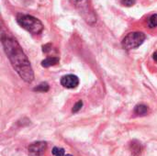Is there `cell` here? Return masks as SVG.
Wrapping results in <instances>:
<instances>
[{
  "instance_id": "obj_10",
  "label": "cell",
  "mask_w": 157,
  "mask_h": 156,
  "mask_svg": "<svg viewBox=\"0 0 157 156\" xmlns=\"http://www.w3.org/2000/svg\"><path fill=\"white\" fill-rule=\"evenodd\" d=\"M33 90L37 92H47L49 90V85L47 83H41L39 86H37Z\"/></svg>"
},
{
  "instance_id": "obj_5",
  "label": "cell",
  "mask_w": 157,
  "mask_h": 156,
  "mask_svg": "<svg viewBox=\"0 0 157 156\" xmlns=\"http://www.w3.org/2000/svg\"><path fill=\"white\" fill-rule=\"evenodd\" d=\"M47 149V143L45 142H36L31 143L29 148V156H42Z\"/></svg>"
},
{
  "instance_id": "obj_12",
  "label": "cell",
  "mask_w": 157,
  "mask_h": 156,
  "mask_svg": "<svg viewBox=\"0 0 157 156\" xmlns=\"http://www.w3.org/2000/svg\"><path fill=\"white\" fill-rule=\"evenodd\" d=\"M52 154H53V156H64L65 155V151L63 148L54 147L52 149Z\"/></svg>"
},
{
  "instance_id": "obj_8",
  "label": "cell",
  "mask_w": 157,
  "mask_h": 156,
  "mask_svg": "<svg viewBox=\"0 0 157 156\" xmlns=\"http://www.w3.org/2000/svg\"><path fill=\"white\" fill-rule=\"evenodd\" d=\"M131 151H132V156H139L141 155V153H142V146L141 144L136 142V141H133L132 143H131Z\"/></svg>"
},
{
  "instance_id": "obj_11",
  "label": "cell",
  "mask_w": 157,
  "mask_h": 156,
  "mask_svg": "<svg viewBox=\"0 0 157 156\" xmlns=\"http://www.w3.org/2000/svg\"><path fill=\"white\" fill-rule=\"evenodd\" d=\"M148 25L150 28H155L157 27V14H154L149 17Z\"/></svg>"
},
{
  "instance_id": "obj_3",
  "label": "cell",
  "mask_w": 157,
  "mask_h": 156,
  "mask_svg": "<svg viewBox=\"0 0 157 156\" xmlns=\"http://www.w3.org/2000/svg\"><path fill=\"white\" fill-rule=\"evenodd\" d=\"M78 10L81 17L86 23L93 26L97 23V16L89 3V0H70Z\"/></svg>"
},
{
  "instance_id": "obj_15",
  "label": "cell",
  "mask_w": 157,
  "mask_h": 156,
  "mask_svg": "<svg viewBox=\"0 0 157 156\" xmlns=\"http://www.w3.org/2000/svg\"><path fill=\"white\" fill-rule=\"evenodd\" d=\"M154 59H155V60L157 62V52L154 53Z\"/></svg>"
},
{
  "instance_id": "obj_14",
  "label": "cell",
  "mask_w": 157,
  "mask_h": 156,
  "mask_svg": "<svg viewBox=\"0 0 157 156\" xmlns=\"http://www.w3.org/2000/svg\"><path fill=\"white\" fill-rule=\"evenodd\" d=\"M136 0H121V3L126 6H132L135 4Z\"/></svg>"
},
{
  "instance_id": "obj_2",
  "label": "cell",
  "mask_w": 157,
  "mask_h": 156,
  "mask_svg": "<svg viewBox=\"0 0 157 156\" xmlns=\"http://www.w3.org/2000/svg\"><path fill=\"white\" fill-rule=\"evenodd\" d=\"M17 21L24 29H26L31 34L38 35L41 33V31L43 30L42 23L38 18L30 15L18 14L17 16Z\"/></svg>"
},
{
  "instance_id": "obj_6",
  "label": "cell",
  "mask_w": 157,
  "mask_h": 156,
  "mask_svg": "<svg viewBox=\"0 0 157 156\" xmlns=\"http://www.w3.org/2000/svg\"><path fill=\"white\" fill-rule=\"evenodd\" d=\"M61 84L63 87L68 88V89H73L77 87L79 85V79L76 75L74 74H67L62 77L61 79Z\"/></svg>"
},
{
  "instance_id": "obj_4",
  "label": "cell",
  "mask_w": 157,
  "mask_h": 156,
  "mask_svg": "<svg viewBox=\"0 0 157 156\" xmlns=\"http://www.w3.org/2000/svg\"><path fill=\"white\" fill-rule=\"evenodd\" d=\"M146 36L143 32L134 31L129 33L121 41V45L125 50H132L140 47L145 40Z\"/></svg>"
},
{
  "instance_id": "obj_1",
  "label": "cell",
  "mask_w": 157,
  "mask_h": 156,
  "mask_svg": "<svg viewBox=\"0 0 157 156\" xmlns=\"http://www.w3.org/2000/svg\"><path fill=\"white\" fill-rule=\"evenodd\" d=\"M1 40L4 51L15 71L25 82L31 83L34 79V73L27 55L18 42L14 38L4 33L2 34Z\"/></svg>"
},
{
  "instance_id": "obj_13",
  "label": "cell",
  "mask_w": 157,
  "mask_h": 156,
  "mask_svg": "<svg viewBox=\"0 0 157 156\" xmlns=\"http://www.w3.org/2000/svg\"><path fill=\"white\" fill-rule=\"evenodd\" d=\"M83 107V101L82 100H79L75 106H74V108H73V109H72V111L74 112V113H75V112H77V111H79L80 109H81V108Z\"/></svg>"
},
{
  "instance_id": "obj_7",
  "label": "cell",
  "mask_w": 157,
  "mask_h": 156,
  "mask_svg": "<svg viewBox=\"0 0 157 156\" xmlns=\"http://www.w3.org/2000/svg\"><path fill=\"white\" fill-rule=\"evenodd\" d=\"M60 61L59 57H55V56H52V57H47L45 60H43L41 62V65L45 68L55 65L56 63H58Z\"/></svg>"
},
{
  "instance_id": "obj_9",
  "label": "cell",
  "mask_w": 157,
  "mask_h": 156,
  "mask_svg": "<svg viewBox=\"0 0 157 156\" xmlns=\"http://www.w3.org/2000/svg\"><path fill=\"white\" fill-rule=\"evenodd\" d=\"M134 112L138 116H144L148 113V108L145 105H138L135 107Z\"/></svg>"
}]
</instances>
